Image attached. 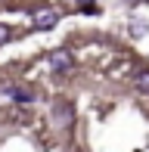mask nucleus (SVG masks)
I'll list each match as a JSON object with an SVG mask.
<instances>
[{
	"label": "nucleus",
	"instance_id": "nucleus-4",
	"mask_svg": "<svg viewBox=\"0 0 149 152\" xmlns=\"http://www.w3.org/2000/svg\"><path fill=\"white\" fill-rule=\"evenodd\" d=\"M137 90H140V93H149V68L137 75Z\"/></svg>",
	"mask_w": 149,
	"mask_h": 152
},
{
	"label": "nucleus",
	"instance_id": "nucleus-6",
	"mask_svg": "<svg viewBox=\"0 0 149 152\" xmlns=\"http://www.w3.org/2000/svg\"><path fill=\"white\" fill-rule=\"evenodd\" d=\"M9 40H12V31L6 28V25H0V47H3V44H9Z\"/></svg>",
	"mask_w": 149,
	"mask_h": 152
},
{
	"label": "nucleus",
	"instance_id": "nucleus-3",
	"mask_svg": "<svg viewBox=\"0 0 149 152\" xmlns=\"http://www.w3.org/2000/svg\"><path fill=\"white\" fill-rule=\"evenodd\" d=\"M146 31H149L146 22H140V19H134V22H131V34H134V37H143Z\"/></svg>",
	"mask_w": 149,
	"mask_h": 152
},
{
	"label": "nucleus",
	"instance_id": "nucleus-2",
	"mask_svg": "<svg viewBox=\"0 0 149 152\" xmlns=\"http://www.w3.org/2000/svg\"><path fill=\"white\" fill-rule=\"evenodd\" d=\"M74 65V56L69 50H56V53H50V68L53 72H69V68Z\"/></svg>",
	"mask_w": 149,
	"mask_h": 152
},
{
	"label": "nucleus",
	"instance_id": "nucleus-5",
	"mask_svg": "<svg viewBox=\"0 0 149 152\" xmlns=\"http://www.w3.org/2000/svg\"><path fill=\"white\" fill-rule=\"evenodd\" d=\"M9 93L16 96L19 102H31V99H34V93H31V90H9Z\"/></svg>",
	"mask_w": 149,
	"mask_h": 152
},
{
	"label": "nucleus",
	"instance_id": "nucleus-1",
	"mask_svg": "<svg viewBox=\"0 0 149 152\" xmlns=\"http://www.w3.org/2000/svg\"><path fill=\"white\" fill-rule=\"evenodd\" d=\"M56 22H59V12L50 10V6L34 12V28H37V31H50V28H56Z\"/></svg>",
	"mask_w": 149,
	"mask_h": 152
}]
</instances>
